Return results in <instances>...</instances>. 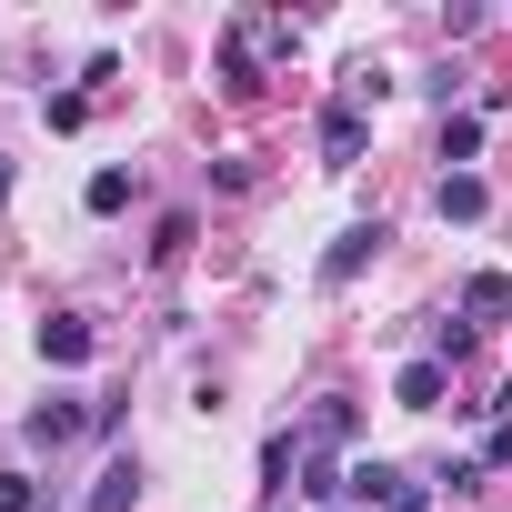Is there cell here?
<instances>
[{"instance_id":"5","label":"cell","mask_w":512,"mask_h":512,"mask_svg":"<svg viewBox=\"0 0 512 512\" xmlns=\"http://www.w3.org/2000/svg\"><path fill=\"white\" fill-rule=\"evenodd\" d=\"M41 362H91V322L81 312H51L41 322Z\"/></svg>"},{"instance_id":"3","label":"cell","mask_w":512,"mask_h":512,"mask_svg":"<svg viewBox=\"0 0 512 512\" xmlns=\"http://www.w3.org/2000/svg\"><path fill=\"white\" fill-rule=\"evenodd\" d=\"M322 161H332V171L362 161V101H332V111H322Z\"/></svg>"},{"instance_id":"7","label":"cell","mask_w":512,"mask_h":512,"mask_svg":"<svg viewBox=\"0 0 512 512\" xmlns=\"http://www.w3.org/2000/svg\"><path fill=\"white\" fill-rule=\"evenodd\" d=\"M442 382H452L442 362H402V382H392V402H402V412H432V402H442Z\"/></svg>"},{"instance_id":"9","label":"cell","mask_w":512,"mask_h":512,"mask_svg":"<svg viewBox=\"0 0 512 512\" xmlns=\"http://www.w3.org/2000/svg\"><path fill=\"white\" fill-rule=\"evenodd\" d=\"M131 492H141V462H111L101 492H91V512H131Z\"/></svg>"},{"instance_id":"13","label":"cell","mask_w":512,"mask_h":512,"mask_svg":"<svg viewBox=\"0 0 512 512\" xmlns=\"http://www.w3.org/2000/svg\"><path fill=\"white\" fill-rule=\"evenodd\" d=\"M131 201V171H91V211H121Z\"/></svg>"},{"instance_id":"1","label":"cell","mask_w":512,"mask_h":512,"mask_svg":"<svg viewBox=\"0 0 512 512\" xmlns=\"http://www.w3.org/2000/svg\"><path fill=\"white\" fill-rule=\"evenodd\" d=\"M342 482H352L362 502H382V512H422V482H412V472H392V462H352Z\"/></svg>"},{"instance_id":"4","label":"cell","mask_w":512,"mask_h":512,"mask_svg":"<svg viewBox=\"0 0 512 512\" xmlns=\"http://www.w3.org/2000/svg\"><path fill=\"white\" fill-rule=\"evenodd\" d=\"M221 71H231V91H262V31H251V21L221 31Z\"/></svg>"},{"instance_id":"6","label":"cell","mask_w":512,"mask_h":512,"mask_svg":"<svg viewBox=\"0 0 512 512\" xmlns=\"http://www.w3.org/2000/svg\"><path fill=\"white\" fill-rule=\"evenodd\" d=\"M462 312H472V322H512V282H502V272H472V282H462Z\"/></svg>"},{"instance_id":"12","label":"cell","mask_w":512,"mask_h":512,"mask_svg":"<svg viewBox=\"0 0 512 512\" xmlns=\"http://www.w3.org/2000/svg\"><path fill=\"white\" fill-rule=\"evenodd\" d=\"M0 512H41V482L31 472H0Z\"/></svg>"},{"instance_id":"8","label":"cell","mask_w":512,"mask_h":512,"mask_svg":"<svg viewBox=\"0 0 512 512\" xmlns=\"http://www.w3.org/2000/svg\"><path fill=\"white\" fill-rule=\"evenodd\" d=\"M482 201H492V191H482L472 171H442V221H482Z\"/></svg>"},{"instance_id":"14","label":"cell","mask_w":512,"mask_h":512,"mask_svg":"<svg viewBox=\"0 0 512 512\" xmlns=\"http://www.w3.org/2000/svg\"><path fill=\"white\" fill-rule=\"evenodd\" d=\"M302 492H312V502H322V512H332V492H342V472H332V462H322V452H312V462H302Z\"/></svg>"},{"instance_id":"11","label":"cell","mask_w":512,"mask_h":512,"mask_svg":"<svg viewBox=\"0 0 512 512\" xmlns=\"http://www.w3.org/2000/svg\"><path fill=\"white\" fill-rule=\"evenodd\" d=\"M352 422H362L352 402H322V412H312V442H352Z\"/></svg>"},{"instance_id":"15","label":"cell","mask_w":512,"mask_h":512,"mask_svg":"<svg viewBox=\"0 0 512 512\" xmlns=\"http://www.w3.org/2000/svg\"><path fill=\"white\" fill-rule=\"evenodd\" d=\"M482 462H512V412L492 422V442H482Z\"/></svg>"},{"instance_id":"10","label":"cell","mask_w":512,"mask_h":512,"mask_svg":"<svg viewBox=\"0 0 512 512\" xmlns=\"http://www.w3.org/2000/svg\"><path fill=\"white\" fill-rule=\"evenodd\" d=\"M472 151H482V121L452 111V121H442V161H472Z\"/></svg>"},{"instance_id":"2","label":"cell","mask_w":512,"mask_h":512,"mask_svg":"<svg viewBox=\"0 0 512 512\" xmlns=\"http://www.w3.org/2000/svg\"><path fill=\"white\" fill-rule=\"evenodd\" d=\"M382 241H392V231H382V221H352V231H342V241H332V251H322V282H352V272H362V262H372V251H382Z\"/></svg>"}]
</instances>
